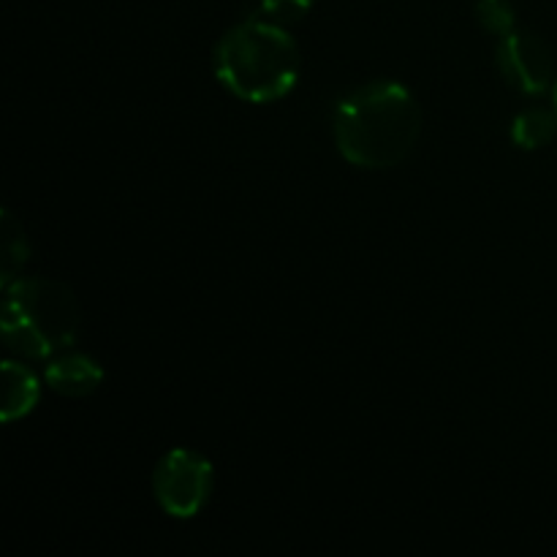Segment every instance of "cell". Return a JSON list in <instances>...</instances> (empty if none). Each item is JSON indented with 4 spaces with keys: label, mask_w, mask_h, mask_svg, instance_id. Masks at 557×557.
I'll use <instances>...</instances> for the list:
<instances>
[{
    "label": "cell",
    "mask_w": 557,
    "mask_h": 557,
    "mask_svg": "<svg viewBox=\"0 0 557 557\" xmlns=\"http://www.w3.org/2000/svg\"><path fill=\"white\" fill-rule=\"evenodd\" d=\"M422 107L406 85L375 79L337 101L335 145L359 169H395L417 150Z\"/></svg>",
    "instance_id": "1"
},
{
    "label": "cell",
    "mask_w": 557,
    "mask_h": 557,
    "mask_svg": "<svg viewBox=\"0 0 557 557\" xmlns=\"http://www.w3.org/2000/svg\"><path fill=\"white\" fill-rule=\"evenodd\" d=\"M212 69L215 79L239 101L275 103L297 85L302 54L286 25L253 16L218 41Z\"/></svg>",
    "instance_id": "2"
},
{
    "label": "cell",
    "mask_w": 557,
    "mask_h": 557,
    "mask_svg": "<svg viewBox=\"0 0 557 557\" xmlns=\"http://www.w3.org/2000/svg\"><path fill=\"white\" fill-rule=\"evenodd\" d=\"M3 292L0 332L9 351L47 362L74 346L79 302L71 286L54 277H16Z\"/></svg>",
    "instance_id": "3"
},
{
    "label": "cell",
    "mask_w": 557,
    "mask_h": 557,
    "mask_svg": "<svg viewBox=\"0 0 557 557\" xmlns=\"http://www.w3.org/2000/svg\"><path fill=\"white\" fill-rule=\"evenodd\" d=\"M215 468L194 449H169L152 473V493L161 509L174 520H190L210 504Z\"/></svg>",
    "instance_id": "4"
},
{
    "label": "cell",
    "mask_w": 557,
    "mask_h": 557,
    "mask_svg": "<svg viewBox=\"0 0 557 557\" xmlns=\"http://www.w3.org/2000/svg\"><path fill=\"white\" fill-rule=\"evenodd\" d=\"M495 63H498L500 74L525 96H542V92L553 90L555 85V65L553 52L547 44L533 33L511 30L509 36L498 38L495 47Z\"/></svg>",
    "instance_id": "5"
},
{
    "label": "cell",
    "mask_w": 557,
    "mask_h": 557,
    "mask_svg": "<svg viewBox=\"0 0 557 557\" xmlns=\"http://www.w3.org/2000/svg\"><path fill=\"white\" fill-rule=\"evenodd\" d=\"M44 381L58 395L79 400V397L92 395L101 386L103 368L87 354H60V357L49 359Z\"/></svg>",
    "instance_id": "6"
},
{
    "label": "cell",
    "mask_w": 557,
    "mask_h": 557,
    "mask_svg": "<svg viewBox=\"0 0 557 557\" xmlns=\"http://www.w3.org/2000/svg\"><path fill=\"white\" fill-rule=\"evenodd\" d=\"M3 422L27 417L41 395V381L25 364L5 359L3 362Z\"/></svg>",
    "instance_id": "7"
},
{
    "label": "cell",
    "mask_w": 557,
    "mask_h": 557,
    "mask_svg": "<svg viewBox=\"0 0 557 557\" xmlns=\"http://www.w3.org/2000/svg\"><path fill=\"white\" fill-rule=\"evenodd\" d=\"M557 134V112L544 107L525 109L522 114H517L515 123H511V141H515L520 150H542Z\"/></svg>",
    "instance_id": "8"
},
{
    "label": "cell",
    "mask_w": 557,
    "mask_h": 557,
    "mask_svg": "<svg viewBox=\"0 0 557 557\" xmlns=\"http://www.w3.org/2000/svg\"><path fill=\"white\" fill-rule=\"evenodd\" d=\"M30 259V245H27L25 228L16 221L11 210H3V264H0V283L3 288L22 277V267Z\"/></svg>",
    "instance_id": "9"
},
{
    "label": "cell",
    "mask_w": 557,
    "mask_h": 557,
    "mask_svg": "<svg viewBox=\"0 0 557 557\" xmlns=\"http://www.w3.org/2000/svg\"><path fill=\"white\" fill-rule=\"evenodd\" d=\"M476 20L482 22V27L493 36L504 38L511 30H517V14L511 0H479L476 3Z\"/></svg>",
    "instance_id": "10"
},
{
    "label": "cell",
    "mask_w": 557,
    "mask_h": 557,
    "mask_svg": "<svg viewBox=\"0 0 557 557\" xmlns=\"http://www.w3.org/2000/svg\"><path fill=\"white\" fill-rule=\"evenodd\" d=\"M315 0H261V11L267 20L281 22V25H294V22L305 20L313 9Z\"/></svg>",
    "instance_id": "11"
},
{
    "label": "cell",
    "mask_w": 557,
    "mask_h": 557,
    "mask_svg": "<svg viewBox=\"0 0 557 557\" xmlns=\"http://www.w3.org/2000/svg\"><path fill=\"white\" fill-rule=\"evenodd\" d=\"M553 107H555V112H557V76H555V85H553Z\"/></svg>",
    "instance_id": "12"
}]
</instances>
